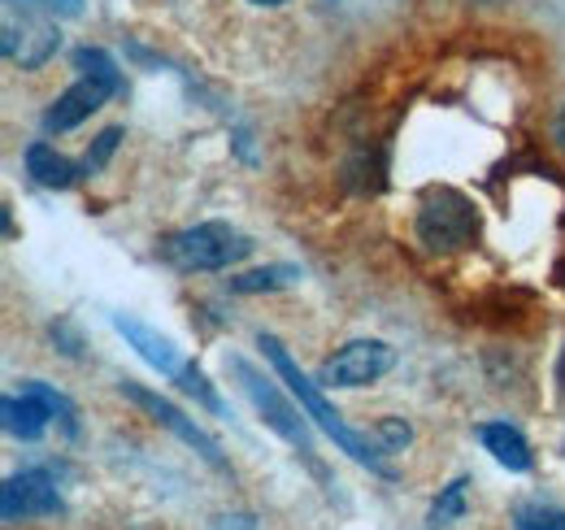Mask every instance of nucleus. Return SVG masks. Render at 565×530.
<instances>
[{"mask_svg": "<svg viewBox=\"0 0 565 530\" xmlns=\"http://www.w3.org/2000/svg\"><path fill=\"white\" fill-rule=\"evenodd\" d=\"M461 509H466V478H457V483L444 491V500H435V509H430V527H448L452 518H461Z\"/></svg>", "mask_w": 565, "mask_h": 530, "instance_id": "dca6fc26", "label": "nucleus"}, {"mask_svg": "<svg viewBox=\"0 0 565 530\" xmlns=\"http://www.w3.org/2000/svg\"><path fill=\"white\" fill-rule=\"evenodd\" d=\"M513 522H518V530H565V513L540 509V505H522V509L513 513Z\"/></svg>", "mask_w": 565, "mask_h": 530, "instance_id": "f3484780", "label": "nucleus"}, {"mask_svg": "<svg viewBox=\"0 0 565 530\" xmlns=\"http://www.w3.org/2000/svg\"><path fill=\"white\" fill-rule=\"evenodd\" d=\"M114 327L127 335L136 348H140V357L148 361V365H157V370H166V374H174L179 379V370H183V361L174 357V343L170 339H161V335H152L143 322H136V318H114Z\"/></svg>", "mask_w": 565, "mask_h": 530, "instance_id": "9b49d317", "label": "nucleus"}, {"mask_svg": "<svg viewBox=\"0 0 565 530\" xmlns=\"http://www.w3.org/2000/svg\"><path fill=\"white\" fill-rule=\"evenodd\" d=\"M26 170H31V179L40 183V188H71L74 183V161H66L62 152H53L49 144H31L26 148Z\"/></svg>", "mask_w": 565, "mask_h": 530, "instance_id": "ddd939ff", "label": "nucleus"}, {"mask_svg": "<svg viewBox=\"0 0 565 530\" xmlns=\"http://www.w3.org/2000/svg\"><path fill=\"white\" fill-rule=\"evenodd\" d=\"M231 374L239 379V388H244V392H248V400H253V404L266 413V422L279 431L282 439H287L291 448H300L305 457H313V439H309V426H305V417H296V409H291V404L279 396V388H275L266 374H257L248 361H239V357L231 361Z\"/></svg>", "mask_w": 565, "mask_h": 530, "instance_id": "423d86ee", "label": "nucleus"}, {"mask_svg": "<svg viewBox=\"0 0 565 530\" xmlns=\"http://www.w3.org/2000/svg\"><path fill=\"white\" fill-rule=\"evenodd\" d=\"M475 235H479V213L470 200L452 188L426 192L423 209H418V240L430 253H457V248L475 244Z\"/></svg>", "mask_w": 565, "mask_h": 530, "instance_id": "39448f33", "label": "nucleus"}, {"mask_svg": "<svg viewBox=\"0 0 565 530\" xmlns=\"http://www.w3.org/2000/svg\"><path fill=\"white\" fill-rule=\"evenodd\" d=\"M53 18L57 13L35 9L26 0H4V22H0V49H4V57L22 70L44 66L57 53V44H62Z\"/></svg>", "mask_w": 565, "mask_h": 530, "instance_id": "f03ea898", "label": "nucleus"}, {"mask_svg": "<svg viewBox=\"0 0 565 530\" xmlns=\"http://www.w3.org/2000/svg\"><path fill=\"white\" fill-rule=\"evenodd\" d=\"M26 4H35V9H49V13H62V18H74V13L83 9V0H26Z\"/></svg>", "mask_w": 565, "mask_h": 530, "instance_id": "412c9836", "label": "nucleus"}, {"mask_svg": "<svg viewBox=\"0 0 565 530\" xmlns=\"http://www.w3.org/2000/svg\"><path fill=\"white\" fill-rule=\"evenodd\" d=\"M179 383H183V392H192V396L205 400V404H210L213 413L222 409V400H217V392L210 388V379H205V374H201L196 365H183V370H179Z\"/></svg>", "mask_w": 565, "mask_h": 530, "instance_id": "a211bd4d", "label": "nucleus"}, {"mask_svg": "<svg viewBox=\"0 0 565 530\" xmlns=\"http://www.w3.org/2000/svg\"><path fill=\"white\" fill-rule=\"evenodd\" d=\"M296 278H300V269H291V265H270V269H253V274L231 278V292H275V287H287V283H296Z\"/></svg>", "mask_w": 565, "mask_h": 530, "instance_id": "4468645a", "label": "nucleus"}, {"mask_svg": "<svg viewBox=\"0 0 565 530\" xmlns=\"http://www.w3.org/2000/svg\"><path fill=\"white\" fill-rule=\"evenodd\" d=\"M562 383H565V352H562Z\"/></svg>", "mask_w": 565, "mask_h": 530, "instance_id": "b1692460", "label": "nucleus"}, {"mask_svg": "<svg viewBox=\"0 0 565 530\" xmlns=\"http://www.w3.org/2000/svg\"><path fill=\"white\" fill-rule=\"evenodd\" d=\"M479 444H483L500 465H509V469H531V448H526V439H522L513 426H504V422L479 426Z\"/></svg>", "mask_w": 565, "mask_h": 530, "instance_id": "f8f14e48", "label": "nucleus"}, {"mask_svg": "<svg viewBox=\"0 0 565 530\" xmlns=\"http://www.w3.org/2000/svg\"><path fill=\"white\" fill-rule=\"evenodd\" d=\"M0 413H4V431L18 435V439H40V435L49 431V422H53L49 404H44L40 396H31V392H22V396H4Z\"/></svg>", "mask_w": 565, "mask_h": 530, "instance_id": "9d476101", "label": "nucleus"}, {"mask_svg": "<svg viewBox=\"0 0 565 530\" xmlns=\"http://www.w3.org/2000/svg\"><path fill=\"white\" fill-rule=\"evenodd\" d=\"M392 348L379 339H353L344 343L327 365H322V383L327 388H365L374 379H383L392 370Z\"/></svg>", "mask_w": 565, "mask_h": 530, "instance_id": "0eeeda50", "label": "nucleus"}, {"mask_svg": "<svg viewBox=\"0 0 565 530\" xmlns=\"http://www.w3.org/2000/svg\"><path fill=\"white\" fill-rule=\"evenodd\" d=\"M553 135H557V144L565 148V109L557 114V127H553Z\"/></svg>", "mask_w": 565, "mask_h": 530, "instance_id": "4be33fe9", "label": "nucleus"}, {"mask_svg": "<svg viewBox=\"0 0 565 530\" xmlns=\"http://www.w3.org/2000/svg\"><path fill=\"white\" fill-rule=\"evenodd\" d=\"M374 431H379V448H383V453H401V448L409 444V426L396 422V417H383Z\"/></svg>", "mask_w": 565, "mask_h": 530, "instance_id": "6ab92c4d", "label": "nucleus"}, {"mask_svg": "<svg viewBox=\"0 0 565 530\" xmlns=\"http://www.w3.org/2000/svg\"><path fill=\"white\" fill-rule=\"evenodd\" d=\"M257 343L266 348V357L275 361V370H279L282 379H287V388L296 392V400H300V404L309 409V417H318V426H322V431H327V435H331V439H335V444H340V448H344V453H349L353 462L370 465L374 474H392L387 465L379 462V448H370V444H365V439H361L356 431H349V426H344V417H340V413H335V409H331V404L322 400V392H318V388H313V383H309V379H305V374L296 370V361L287 357V348H282L275 335H262Z\"/></svg>", "mask_w": 565, "mask_h": 530, "instance_id": "f257e3e1", "label": "nucleus"}, {"mask_svg": "<svg viewBox=\"0 0 565 530\" xmlns=\"http://www.w3.org/2000/svg\"><path fill=\"white\" fill-rule=\"evenodd\" d=\"M248 240L239 231H231L226 222H205V226H192V231H179L161 244V257L174 265V269H226L231 262L248 257Z\"/></svg>", "mask_w": 565, "mask_h": 530, "instance_id": "20e7f679", "label": "nucleus"}, {"mask_svg": "<svg viewBox=\"0 0 565 530\" xmlns=\"http://www.w3.org/2000/svg\"><path fill=\"white\" fill-rule=\"evenodd\" d=\"M22 392H31V396H40L49 404V413L66 426V435H78V413H74V404L62 392H53V388H44V383H22Z\"/></svg>", "mask_w": 565, "mask_h": 530, "instance_id": "2eb2a0df", "label": "nucleus"}, {"mask_svg": "<svg viewBox=\"0 0 565 530\" xmlns=\"http://www.w3.org/2000/svg\"><path fill=\"white\" fill-rule=\"evenodd\" d=\"M118 139H122V131H118V127H109V131H105V135H100V139H96V148L87 152V161H83V170H87V174H92V170H100V166L109 161V152L118 148Z\"/></svg>", "mask_w": 565, "mask_h": 530, "instance_id": "aec40b11", "label": "nucleus"}, {"mask_svg": "<svg viewBox=\"0 0 565 530\" xmlns=\"http://www.w3.org/2000/svg\"><path fill=\"white\" fill-rule=\"evenodd\" d=\"M0 513H4V522L53 518V513H62V496H57L49 469H22V474H13V478L4 483Z\"/></svg>", "mask_w": 565, "mask_h": 530, "instance_id": "6e6552de", "label": "nucleus"}, {"mask_svg": "<svg viewBox=\"0 0 565 530\" xmlns=\"http://www.w3.org/2000/svg\"><path fill=\"white\" fill-rule=\"evenodd\" d=\"M122 396L136 400L140 409H148V413H152V417H157L161 426H170V431H174V435H179L183 444H192V448H196V453H201V457H205V462H210L213 469L231 474V465H226V457H222V448L213 444V439L205 435V431H201V426H192V422H188V417H183V413H179V409H174L170 400H161V396H152V392H143L140 383H122Z\"/></svg>", "mask_w": 565, "mask_h": 530, "instance_id": "1a4fd4ad", "label": "nucleus"}, {"mask_svg": "<svg viewBox=\"0 0 565 530\" xmlns=\"http://www.w3.org/2000/svg\"><path fill=\"white\" fill-rule=\"evenodd\" d=\"M74 62L83 66V78H78L71 92L49 109V118H44L49 131H71V127H78L87 114H96V109L122 87V78H118L114 62H109L100 49H78Z\"/></svg>", "mask_w": 565, "mask_h": 530, "instance_id": "7ed1b4c3", "label": "nucleus"}, {"mask_svg": "<svg viewBox=\"0 0 565 530\" xmlns=\"http://www.w3.org/2000/svg\"><path fill=\"white\" fill-rule=\"evenodd\" d=\"M253 4H282V0H253Z\"/></svg>", "mask_w": 565, "mask_h": 530, "instance_id": "5701e85b", "label": "nucleus"}]
</instances>
